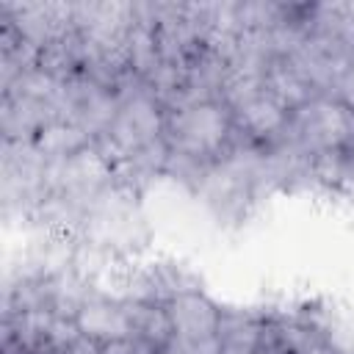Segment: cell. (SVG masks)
Instances as JSON below:
<instances>
[{
    "mask_svg": "<svg viewBox=\"0 0 354 354\" xmlns=\"http://www.w3.org/2000/svg\"><path fill=\"white\" fill-rule=\"evenodd\" d=\"M354 138V111L332 94H318L299 105L271 144L304 160H321L329 155L346 152Z\"/></svg>",
    "mask_w": 354,
    "mask_h": 354,
    "instance_id": "1",
    "label": "cell"
},
{
    "mask_svg": "<svg viewBox=\"0 0 354 354\" xmlns=\"http://www.w3.org/2000/svg\"><path fill=\"white\" fill-rule=\"evenodd\" d=\"M235 127L232 113L221 100L188 102L174 111H166L163 138L169 144V155L213 166L232 144Z\"/></svg>",
    "mask_w": 354,
    "mask_h": 354,
    "instance_id": "2",
    "label": "cell"
},
{
    "mask_svg": "<svg viewBox=\"0 0 354 354\" xmlns=\"http://www.w3.org/2000/svg\"><path fill=\"white\" fill-rule=\"evenodd\" d=\"M113 91L119 97V108L108 133L97 141V147L105 152L111 163L163 138V127H166V108L155 100L144 77L127 72Z\"/></svg>",
    "mask_w": 354,
    "mask_h": 354,
    "instance_id": "3",
    "label": "cell"
},
{
    "mask_svg": "<svg viewBox=\"0 0 354 354\" xmlns=\"http://www.w3.org/2000/svg\"><path fill=\"white\" fill-rule=\"evenodd\" d=\"M166 313L174 329L169 351L177 354H221L218 346V318L221 310L202 293L185 290L166 301Z\"/></svg>",
    "mask_w": 354,
    "mask_h": 354,
    "instance_id": "4",
    "label": "cell"
},
{
    "mask_svg": "<svg viewBox=\"0 0 354 354\" xmlns=\"http://www.w3.org/2000/svg\"><path fill=\"white\" fill-rule=\"evenodd\" d=\"M119 108V97L113 88L97 83L88 75H75L69 80H64L61 86V100H58V111L64 122H72L75 127H80L83 133H88L94 141H100Z\"/></svg>",
    "mask_w": 354,
    "mask_h": 354,
    "instance_id": "5",
    "label": "cell"
},
{
    "mask_svg": "<svg viewBox=\"0 0 354 354\" xmlns=\"http://www.w3.org/2000/svg\"><path fill=\"white\" fill-rule=\"evenodd\" d=\"M3 19L39 50L75 33V3H3Z\"/></svg>",
    "mask_w": 354,
    "mask_h": 354,
    "instance_id": "6",
    "label": "cell"
},
{
    "mask_svg": "<svg viewBox=\"0 0 354 354\" xmlns=\"http://www.w3.org/2000/svg\"><path fill=\"white\" fill-rule=\"evenodd\" d=\"M230 113H232L235 136L254 147H271L282 136L290 116L271 94H266V88H257L241 97L238 102H232Z\"/></svg>",
    "mask_w": 354,
    "mask_h": 354,
    "instance_id": "7",
    "label": "cell"
},
{
    "mask_svg": "<svg viewBox=\"0 0 354 354\" xmlns=\"http://www.w3.org/2000/svg\"><path fill=\"white\" fill-rule=\"evenodd\" d=\"M218 346L221 354H282L271 315L252 310H221Z\"/></svg>",
    "mask_w": 354,
    "mask_h": 354,
    "instance_id": "8",
    "label": "cell"
},
{
    "mask_svg": "<svg viewBox=\"0 0 354 354\" xmlns=\"http://www.w3.org/2000/svg\"><path fill=\"white\" fill-rule=\"evenodd\" d=\"M61 119L58 105L25 94H3L0 133L3 141H36L44 127Z\"/></svg>",
    "mask_w": 354,
    "mask_h": 354,
    "instance_id": "9",
    "label": "cell"
},
{
    "mask_svg": "<svg viewBox=\"0 0 354 354\" xmlns=\"http://www.w3.org/2000/svg\"><path fill=\"white\" fill-rule=\"evenodd\" d=\"M80 335L97 340L100 346L119 340V337H130V324L124 315V304L122 299H108L102 293H91L83 307L75 315Z\"/></svg>",
    "mask_w": 354,
    "mask_h": 354,
    "instance_id": "10",
    "label": "cell"
},
{
    "mask_svg": "<svg viewBox=\"0 0 354 354\" xmlns=\"http://www.w3.org/2000/svg\"><path fill=\"white\" fill-rule=\"evenodd\" d=\"M263 88L266 94H271L288 113H293L299 105H304L307 100L318 97L315 86L307 80V75L299 69V64L288 55H279L268 64L266 75H263Z\"/></svg>",
    "mask_w": 354,
    "mask_h": 354,
    "instance_id": "11",
    "label": "cell"
},
{
    "mask_svg": "<svg viewBox=\"0 0 354 354\" xmlns=\"http://www.w3.org/2000/svg\"><path fill=\"white\" fill-rule=\"evenodd\" d=\"M166 166H169V144H166V138H158V141L119 158L113 163V180L124 191H136V188L152 183L155 177L166 174Z\"/></svg>",
    "mask_w": 354,
    "mask_h": 354,
    "instance_id": "12",
    "label": "cell"
},
{
    "mask_svg": "<svg viewBox=\"0 0 354 354\" xmlns=\"http://www.w3.org/2000/svg\"><path fill=\"white\" fill-rule=\"evenodd\" d=\"M124 304V315L130 324V335L155 346L158 351H166V346L174 337L166 304H155V301H138V299H122Z\"/></svg>",
    "mask_w": 354,
    "mask_h": 354,
    "instance_id": "13",
    "label": "cell"
},
{
    "mask_svg": "<svg viewBox=\"0 0 354 354\" xmlns=\"http://www.w3.org/2000/svg\"><path fill=\"white\" fill-rule=\"evenodd\" d=\"M39 69L61 83L80 75L83 72V36L75 30V33H66L44 44L39 53Z\"/></svg>",
    "mask_w": 354,
    "mask_h": 354,
    "instance_id": "14",
    "label": "cell"
},
{
    "mask_svg": "<svg viewBox=\"0 0 354 354\" xmlns=\"http://www.w3.org/2000/svg\"><path fill=\"white\" fill-rule=\"evenodd\" d=\"M33 144H36V149L44 155L47 163H55V160H64V158H69V155H75V152H80V149L97 144V141H94L88 133H83L80 127H75L72 122L58 119V122H53L50 127H44Z\"/></svg>",
    "mask_w": 354,
    "mask_h": 354,
    "instance_id": "15",
    "label": "cell"
},
{
    "mask_svg": "<svg viewBox=\"0 0 354 354\" xmlns=\"http://www.w3.org/2000/svg\"><path fill=\"white\" fill-rule=\"evenodd\" d=\"M102 354H163V351H158L155 346H149V343H144V340L130 335V337H119V340L105 343Z\"/></svg>",
    "mask_w": 354,
    "mask_h": 354,
    "instance_id": "16",
    "label": "cell"
},
{
    "mask_svg": "<svg viewBox=\"0 0 354 354\" xmlns=\"http://www.w3.org/2000/svg\"><path fill=\"white\" fill-rule=\"evenodd\" d=\"M332 97H337L343 105H348V108L354 111V61H351L348 69L343 72V77H340V83H337V88H335Z\"/></svg>",
    "mask_w": 354,
    "mask_h": 354,
    "instance_id": "17",
    "label": "cell"
},
{
    "mask_svg": "<svg viewBox=\"0 0 354 354\" xmlns=\"http://www.w3.org/2000/svg\"><path fill=\"white\" fill-rule=\"evenodd\" d=\"M337 183L354 188V138H351V144L346 147V152H343V158H340V180H337Z\"/></svg>",
    "mask_w": 354,
    "mask_h": 354,
    "instance_id": "18",
    "label": "cell"
},
{
    "mask_svg": "<svg viewBox=\"0 0 354 354\" xmlns=\"http://www.w3.org/2000/svg\"><path fill=\"white\" fill-rule=\"evenodd\" d=\"M61 354H102V346L97 343V340H91V337H77L66 351H61Z\"/></svg>",
    "mask_w": 354,
    "mask_h": 354,
    "instance_id": "19",
    "label": "cell"
},
{
    "mask_svg": "<svg viewBox=\"0 0 354 354\" xmlns=\"http://www.w3.org/2000/svg\"><path fill=\"white\" fill-rule=\"evenodd\" d=\"M293 354H340V348L326 337V340L310 343V346H304V348H299V351H293Z\"/></svg>",
    "mask_w": 354,
    "mask_h": 354,
    "instance_id": "20",
    "label": "cell"
},
{
    "mask_svg": "<svg viewBox=\"0 0 354 354\" xmlns=\"http://www.w3.org/2000/svg\"><path fill=\"white\" fill-rule=\"evenodd\" d=\"M28 354H47V351H28Z\"/></svg>",
    "mask_w": 354,
    "mask_h": 354,
    "instance_id": "21",
    "label": "cell"
},
{
    "mask_svg": "<svg viewBox=\"0 0 354 354\" xmlns=\"http://www.w3.org/2000/svg\"><path fill=\"white\" fill-rule=\"evenodd\" d=\"M163 354H177V351H169V348H166V351H163Z\"/></svg>",
    "mask_w": 354,
    "mask_h": 354,
    "instance_id": "22",
    "label": "cell"
}]
</instances>
